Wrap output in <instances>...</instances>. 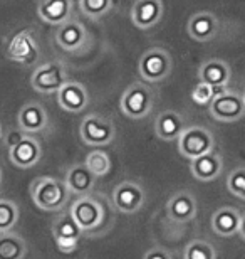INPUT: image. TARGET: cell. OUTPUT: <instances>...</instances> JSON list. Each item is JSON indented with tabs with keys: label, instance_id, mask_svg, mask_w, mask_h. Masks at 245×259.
Here are the masks:
<instances>
[{
	"label": "cell",
	"instance_id": "1",
	"mask_svg": "<svg viewBox=\"0 0 245 259\" xmlns=\"http://www.w3.org/2000/svg\"><path fill=\"white\" fill-rule=\"evenodd\" d=\"M69 194L66 180L56 177H39L30 184V197L42 210H61L69 200Z\"/></svg>",
	"mask_w": 245,
	"mask_h": 259
},
{
	"label": "cell",
	"instance_id": "2",
	"mask_svg": "<svg viewBox=\"0 0 245 259\" xmlns=\"http://www.w3.org/2000/svg\"><path fill=\"white\" fill-rule=\"evenodd\" d=\"M151 108H153V91L146 81L131 84L119 100V110L133 120H141L151 111Z\"/></svg>",
	"mask_w": 245,
	"mask_h": 259
},
{
	"label": "cell",
	"instance_id": "3",
	"mask_svg": "<svg viewBox=\"0 0 245 259\" xmlns=\"http://www.w3.org/2000/svg\"><path fill=\"white\" fill-rule=\"evenodd\" d=\"M173 69V59L168 51L153 48L139 59V74L146 82H160Z\"/></svg>",
	"mask_w": 245,
	"mask_h": 259
},
{
	"label": "cell",
	"instance_id": "4",
	"mask_svg": "<svg viewBox=\"0 0 245 259\" xmlns=\"http://www.w3.org/2000/svg\"><path fill=\"white\" fill-rule=\"evenodd\" d=\"M215 147L213 135L203 126H188L178 138V150L186 158H197Z\"/></svg>",
	"mask_w": 245,
	"mask_h": 259
},
{
	"label": "cell",
	"instance_id": "5",
	"mask_svg": "<svg viewBox=\"0 0 245 259\" xmlns=\"http://www.w3.org/2000/svg\"><path fill=\"white\" fill-rule=\"evenodd\" d=\"M71 215L79 224L82 232L96 231L104 219V209L96 199L89 195H81L74 204L71 205Z\"/></svg>",
	"mask_w": 245,
	"mask_h": 259
},
{
	"label": "cell",
	"instance_id": "6",
	"mask_svg": "<svg viewBox=\"0 0 245 259\" xmlns=\"http://www.w3.org/2000/svg\"><path fill=\"white\" fill-rule=\"evenodd\" d=\"M67 82L66 67L61 63H47L40 66L30 77V84L35 91L49 95V93H57Z\"/></svg>",
	"mask_w": 245,
	"mask_h": 259
},
{
	"label": "cell",
	"instance_id": "7",
	"mask_svg": "<svg viewBox=\"0 0 245 259\" xmlns=\"http://www.w3.org/2000/svg\"><path fill=\"white\" fill-rule=\"evenodd\" d=\"M39 54H40L39 44L35 42L32 32L27 29L15 34L7 46L9 59H12L14 63H19V64L32 66L35 61H37Z\"/></svg>",
	"mask_w": 245,
	"mask_h": 259
},
{
	"label": "cell",
	"instance_id": "8",
	"mask_svg": "<svg viewBox=\"0 0 245 259\" xmlns=\"http://www.w3.org/2000/svg\"><path fill=\"white\" fill-rule=\"evenodd\" d=\"M82 229L79 224L74 221V217L71 215V212L67 215L59 217L54 224H52V236H54L56 246L61 252H74L79 246Z\"/></svg>",
	"mask_w": 245,
	"mask_h": 259
},
{
	"label": "cell",
	"instance_id": "9",
	"mask_svg": "<svg viewBox=\"0 0 245 259\" xmlns=\"http://www.w3.org/2000/svg\"><path fill=\"white\" fill-rule=\"evenodd\" d=\"M79 137L82 142L87 145H108L113 142L114 138V126L113 123L103 116L91 115L86 116L79 125Z\"/></svg>",
	"mask_w": 245,
	"mask_h": 259
},
{
	"label": "cell",
	"instance_id": "10",
	"mask_svg": "<svg viewBox=\"0 0 245 259\" xmlns=\"http://www.w3.org/2000/svg\"><path fill=\"white\" fill-rule=\"evenodd\" d=\"M210 113L218 121H235L245 115V98L237 93L223 91L212 100Z\"/></svg>",
	"mask_w": 245,
	"mask_h": 259
},
{
	"label": "cell",
	"instance_id": "11",
	"mask_svg": "<svg viewBox=\"0 0 245 259\" xmlns=\"http://www.w3.org/2000/svg\"><path fill=\"white\" fill-rule=\"evenodd\" d=\"M144 190L141 189V185H138L136 182H121L116 185L113 190V204L119 212L124 214H134L143 207L144 204Z\"/></svg>",
	"mask_w": 245,
	"mask_h": 259
},
{
	"label": "cell",
	"instance_id": "12",
	"mask_svg": "<svg viewBox=\"0 0 245 259\" xmlns=\"http://www.w3.org/2000/svg\"><path fill=\"white\" fill-rule=\"evenodd\" d=\"M40 157H42V148L40 143L32 137H25L20 140L17 145L9 148V158L15 167L20 168H30L39 163Z\"/></svg>",
	"mask_w": 245,
	"mask_h": 259
},
{
	"label": "cell",
	"instance_id": "13",
	"mask_svg": "<svg viewBox=\"0 0 245 259\" xmlns=\"http://www.w3.org/2000/svg\"><path fill=\"white\" fill-rule=\"evenodd\" d=\"M57 103L67 113H79L87 106L89 98H87L86 88L81 82L67 81L64 86L57 91Z\"/></svg>",
	"mask_w": 245,
	"mask_h": 259
},
{
	"label": "cell",
	"instance_id": "14",
	"mask_svg": "<svg viewBox=\"0 0 245 259\" xmlns=\"http://www.w3.org/2000/svg\"><path fill=\"white\" fill-rule=\"evenodd\" d=\"M163 15L161 0H134L131 7V20L138 29H150L160 22Z\"/></svg>",
	"mask_w": 245,
	"mask_h": 259
},
{
	"label": "cell",
	"instance_id": "15",
	"mask_svg": "<svg viewBox=\"0 0 245 259\" xmlns=\"http://www.w3.org/2000/svg\"><path fill=\"white\" fill-rule=\"evenodd\" d=\"M222 168H223L222 157L213 152V150L200 155L197 158H191V165H190L191 175L197 180H202V182L215 180L222 174Z\"/></svg>",
	"mask_w": 245,
	"mask_h": 259
},
{
	"label": "cell",
	"instance_id": "16",
	"mask_svg": "<svg viewBox=\"0 0 245 259\" xmlns=\"http://www.w3.org/2000/svg\"><path fill=\"white\" fill-rule=\"evenodd\" d=\"M185 120L178 111L165 110L156 116L155 121V133L160 140L171 142V140H178L180 135L185 130Z\"/></svg>",
	"mask_w": 245,
	"mask_h": 259
},
{
	"label": "cell",
	"instance_id": "17",
	"mask_svg": "<svg viewBox=\"0 0 245 259\" xmlns=\"http://www.w3.org/2000/svg\"><path fill=\"white\" fill-rule=\"evenodd\" d=\"M66 184H67V187H69L71 194L86 195L94 189L96 175L92 174V170L87 167L86 163L72 165V167L67 170Z\"/></svg>",
	"mask_w": 245,
	"mask_h": 259
},
{
	"label": "cell",
	"instance_id": "18",
	"mask_svg": "<svg viewBox=\"0 0 245 259\" xmlns=\"http://www.w3.org/2000/svg\"><path fill=\"white\" fill-rule=\"evenodd\" d=\"M217 17L210 12H197L191 15L188 24H186V30H188L190 37L198 40V42L210 40L217 34Z\"/></svg>",
	"mask_w": 245,
	"mask_h": 259
},
{
	"label": "cell",
	"instance_id": "19",
	"mask_svg": "<svg viewBox=\"0 0 245 259\" xmlns=\"http://www.w3.org/2000/svg\"><path fill=\"white\" fill-rule=\"evenodd\" d=\"M168 215L176 222H188L197 214V200L188 190H180L168 200Z\"/></svg>",
	"mask_w": 245,
	"mask_h": 259
},
{
	"label": "cell",
	"instance_id": "20",
	"mask_svg": "<svg viewBox=\"0 0 245 259\" xmlns=\"http://www.w3.org/2000/svg\"><path fill=\"white\" fill-rule=\"evenodd\" d=\"M49 123L47 113L39 103H27L19 111V126L27 133H39L45 130Z\"/></svg>",
	"mask_w": 245,
	"mask_h": 259
},
{
	"label": "cell",
	"instance_id": "21",
	"mask_svg": "<svg viewBox=\"0 0 245 259\" xmlns=\"http://www.w3.org/2000/svg\"><path fill=\"white\" fill-rule=\"evenodd\" d=\"M72 12V0H40L37 5V14L44 22L52 25H61L69 19Z\"/></svg>",
	"mask_w": 245,
	"mask_h": 259
},
{
	"label": "cell",
	"instance_id": "22",
	"mask_svg": "<svg viewBox=\"0 0 245 259\" xmlns=\"http://www.w3.org/2000/svg\"><path fill=\"white\" fill-rule=\"evenodd\" d=\"M57 44L66 51H76L77 48H81L86 40V29L84 25L77 20H69L61 24L59 30L56 34Z\"/></svg>",
	"mask_w": 245,
	"mask_h": 259
},
{
	"label": "cell",
	"instance_id": "23",
	"mask_svg": "<svg viewBox=\"0 0 245 259\" xmlns=\"http://www.w3.org/2000/svg\"><path fill=\"white\" fill-rule=\"evenodd\" d=\"M198 76L200 81H205L215 88H225L230 81V67L222 59H210L202 64Z\"/></svg>",
	"mask_w": 245,
	"mask_h": 259
},
{
	"label": "cell",
	"instance_id": "24",
	"mask_svg": "<svg viewBox=\"0 0 245 259\" xmlns=\"http://www.w3.org/2000/svg\"><path fill=\"white\" fill-rule=\"evenodd\" d=\"M242 215L232 207H222L212 217V227L218 236H233L240 229Z\"/></svg>",
	"mask_w": 245,
	"mask_h": 259
},
{
	"label": "cell",
	"instance_id": "25",
	"mask_svg": "<svg viewBox=\"0 0 245 259\" xmlns=\"http://www.w3.org/2000/svg\"><path fill=\"white\" fill-rule=\"evenodd\" d=\"M27 256V244L12 231L0 232V259H22Z\"/></svg>",
	"mask_w": 245,
	"mask_h": 259
},
{
	"label": "cell",
	"instance_id": "26",
	"mask_svg": "<svg viewBox=\"0 0 245 259\" xmlns=\"http://www.w3.org/2000/svg\"><path fill=\"white\" fill-rule=\"evenodd\" d=\"M84 163L92 170L96 177H104L111 170V158L106 152H101V150H94V152L87 153Z\"/></svg>",
	"mask_w": 245,
	"mask_h": 259
},
{
	"label": "cell",
	"instance_id": "27",
	"mask_svg": "<svg viewBox=\"0 0 245 259\" xmlns=\"http://www.w3.org/2000/svg\"><path fill=\"white\" fill-rule=\"evenodd\" d=\"M113 7V0H79L81 12L89 19H101L104 17Z\"/></svg>",
	"mask_w": 245,
	"mask_h": 259
},
{
	"label": "cell",
	"instance_id": "28",
	"mask_svg": "<svg viewBox=\"0 0 245 259\" xmlns=\"http://www.w3.org/2000/svg\"><path fill=\"white\" fill-rule=\"evenodd\" d=\"M17 219H19L17 205L10 200H0V232L12 231L14 226L17 224Z\"/></svg>",
	"mask_w": 245,
	"mask_h": 259
},
{
	"label": "cell",
	"instance_id": "29",
	"mask_svg": "<svg viewBox=\"0 0 245 259\" xmlns=\"http://www.w3.org/2000/svg\"><path fill=\"white\" fill-rule=\"evenodd\" d=\"M223 91H225V88H215L205 81H200L193 88V91H191V100H193L197 105H210L213 98Z\"/></svg>",
	"mask_w": 245,
	"mask_h": 259
},
{
	"label": "cell",
	"instance_id": "30",
	"mask_svg": "<svg viewBox=\"0 0 245 259\" xmlns=\"http://www.w3.org/2000/svg\"><path fill=\"white\" fill-rule=\"evenodd\" d=\"M186 259H215L217 252L207 241H191L185 249Z\"/></svg>",
	"mask_w": 245,
	"mask_h": 259
},
{
	"label": "cell",
	"instance_id": "31",
	"mask_svg": "<svg viewBox=\"0 0 245 259\" xmlns=\"http://www.w3.org/2000/svg\"><path fill=\"white\" fill-rule=\"evenodd\" d=\"M227 187L233 195L245 199V168H237L228 175Z\"/></svg>",
	"mask_w": 245,
	"mask_h": 259
},
{
	"label": "cell",
	"instance_id": "32",
	"mask_svg": "<svg viewBox=\"0 0 245 259\" xmlns=\"http://www.w3.org/2000/svg\"><path fill=\"white\" fill-rule=\"evenodd\" d=\"M25 137H27V132H24L22 128L14 130V132H10L7 137H5V145L10 148V147H14V145H17L20 140H24Z\"/></svg>",
	"mask_w": 245,
	"mask_h": 259
},
{
	"label": "cell",
	"instance_id": "33",
	"mask_svg": "<svg viewBox=\"0 0 245 259\" xmlns=\"http://www.w3.org/2000/svg\"><path fill=\"white\" fill-rule=\"evenodd\" d=\"M144 257L146 259H170V252H166L163 249H158V247H153V249H150L144 252Z\"/></svg>",
	"mask_w": 245,
	"mask_h": 259
},
{
	"label": "cell",
	"instance_id": "34",
	"mask_svg": "<svg viewBox=\"0 0 245 259\" xmlns=\"http://www.w3.org/2000/svg\"><path fill=\"white\" fill-rule=\"evenodd\" d=\"M238 232H240L242 237L245 239V215H242V222H240V229H238Z\"/></svg>",
	"mask_w": 245,
	"mask_h": 259
},
{
	"label": "cell",
	"instance_id": "35",
	"mask_svg": "<svg viewBox=\"0 0 245 259\" xmlns=\"http://www.w3.org/2000/svg\"><path fill=\"white\" fill-rule=\"evenodd\" d=\"M0 182H2V168H0Z\"/></svg>",
	"mask_w": 245,
	"mask_h": 259
},
{
	"label": "cell",
	"instance_id": "36",
	"mask_svg": "<svg viewBox=\"0 0 245 259\" xmlns=\"http://www.w3.org/2000/svg\"><path fill=\"white\" fill-rule=\"evenodd\" d=\"M0 138H2V126H0Z\"/></svg>",
	"mask_w": 245,
	"mask_h": 259
},
{
	"label": "cell",
	"instance_id": "37",
	"mask_svg": "<svg viewBox=\"0 0 245 259\" xmlns=\"http://www.w3.org/2000/svg\"><path fill=\"white\" fill-rule=\"evenodd\" d=\"M243 98H245V93H243Z\"/></svg>",
	"mask_w": 245,
	"mask_h": 259
}]
</instances>
